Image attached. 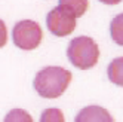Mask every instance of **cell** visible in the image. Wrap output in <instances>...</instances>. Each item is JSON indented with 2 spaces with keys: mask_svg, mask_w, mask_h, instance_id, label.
Segmentation results:
<instances>
[{
  "mask_svg": "<svg viewBox=\"0 0 123 122\" xmlns=\"http://www.w3.org/2000/svg\"><path fill=\"white\" fill-rule=\"evenodd\" d=\"M71 79H73V75L70 70H67L64 67L49 66L37 72L33 86L42 98L52 100V98L61 97L67 91Z\"/></svg>",
  "mask_w": 123,
  "mask_h": 122,
  "instance_id": "obj_1",
  "label": "cell"
},
{
  "mask_svg": "<svg viewBox=\"0 0 123 122\" xmlns=\"http://www.w3.org/2000/svg\"><path fill=\"white\" fill-rule=\"evenodd\" d=\"M67 57L74 67L89 70L95 67L99 60V48L89 36H77L68 43Z\"/></svg>",
  "mask_w": 123,
  "mask_h": 122,
  "instance_id": "obj_2",
  "label": "cell"
},
{
  "mask_svg": "<svg viewBox=\"0 0 123 122\" xmlns=\"http://www.w3.org/2000/svg\"><path fill=\"white\" fill-rule=\"evenodd\" d=\"M43 39L42 27L33 20H22L13 25L12 40L16 48L22 51H34Z\"/></svg>",
  "mask_w": 123,
  "mask_h": 122,
  "instance_id": "obj_3",
  "label": "cell"
},
{
  "mask_svg": "<svg viewBox=\"0 0 123 122\" xmlns=\"http://www.w3.org/2000/svg\"><path fill=\"white\" fill-rule=\"evenodd\" d=\"M76 16L64 11L62 7H54L46 16V25L48 30L58 37H65L70 36L76 30Z\"/></svg>",
  "mask_w": 123,
  "mask_h": 122,
  "instance_id": "obj_4",
  "label": "cell"
},
{
  "mask_svg": "<svg viewBox=\"0 0 123 122\" xmlns=\"http://www.w3.org/2000/svg\"><path fill=\"white\" fill-rule=\"evenodd\" d=\"M108 122L114 121V118L110 115L107 109L101 106H87L83 107L76 116V122Z\"/></svg>",
  "mask_w": 123,
  "mask_h": 122,
  "instance_id": "obj_5",
  "label": "cell"
},
{
  "mask_svg": "<svg viewBox=\"0 0 123 122\" xmlns=\"http://www.w3.org/2000/svg\"><path fill=\"white\" fill-rule=\"evenodd\" d=\"M58 6L76 18H80L86 14L87 7H89V0H59Z\"/></svg>",
  "mask_w": 123,
  "mask_h": 122,
  "instance_id": "obj_6",
  "label": "cell"
},
{
  "mask_svg": "<svg viewBox=\"0 0 123 122\" xmlns=\"http://www.w3.org/2000/svg\"><path fill=\"white\" fill-rule=\"evenodd\" d=\"M107 76H108L110 82H113L114 85L123 86V57L114 58L108 64Z\"/></svg>",
  "mask_w": 123,
  "mask_h": 122,
  "instance_id": "obj_7",
  "label": "cell"
},
{
  "mask_svg": "<svg viewBox=\"0 0 123 122\" xmlns=\"http://www.w3.org/2000/svg\"><path fill=\"white\" fill-rule=\"evenodd\" d=\"M110 34L116 45L123 46V14L116 15L110 22Z\"/></svg>",
  "mask_w": 123,
  "mask_h": 122,
  "instance_id": "obj_8",
  "label": "cell"
},
{
  "mask_svg": "<svg viewBox=\"0 0 123 122\" xmlns=\"http://www.w3.org/2000/svg\"><path fill=\"white\" fill-rule=\"evenodd\" d=\"M40 121L42 122H64L65 118H64V113L61 109L50 107V109H46L42 112Z\"/></svg>",
  "mask_w": 123,
  "mask_h": 122,
  "instance_id": "obj_9",
  "label": "cell"
},
{
  "mask_svg": "<svg viewBox=\"0 0 123 122\" xmlns=\"http://www.w3.org/2000/svg\"><path fill=\"white\" fill-rule=\"evenodd\" d=\"M5 121L6 122H31L33 121V116L27 110H22V109H13L11 110L7 115L5 116Z\"/></svg>",
  "mask_w": 123,
  "mask_h": 122,
  "instance_id": "obj_10",
  "label": "cell"
},
{
  "mask_svg": "<svg viewBox=\"0 0 123 122\" xmlns=\"http://www.w3.org/2000/svg\"><path fill=\"white\" fill-rule=\"evenodd\" d=\"M7 42V28L3 20H0V48H3Z\"/></svg>",
  "mask_w": 123,
  "mask_h": 122,
  "instance_id": "obj_11",
  "label": "cell"
},
{
  "mask_svg": "<svg viewBox=\"0 0 123 122\" xmlns=\"http://www.w3.org/2000/svg\"><path fill=\"white\" fill-rule=\"evenodd\" d=\"M98 2H101L104 5H108V6H114V5H119L122 0H98Z\"/></svg>",
  "mask_w": 123,
  "mask_h": 122,
  "instance_id": "obj_12",
  "label": "cell"
}]
</instances>
